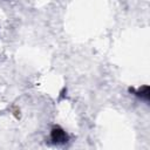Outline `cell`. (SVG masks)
<instances>
[{
	"mask_svg": "<svg viewBox=\"0 0 150 150\" xmlns=\"http://www.w3.org/2000/svg\"><path fill=\"white\" fill-rule=\"evenodd\" d=\"M135 95L141 97L142 100H145L148 101L149 100V87L148 86H143L141 88H138L136 91H135Z\"/></svg>",
	"mask_w": 150,
	"mask_h": 150,
	"instance_id": "cell-2",
	"label": "cell"
},
{
	"mask_svg": "<svg viewBox=\"0 0 150 150\" xmlns=\"http://www.w3.org/2000/svg\"><path fill=\"white\" fill-rule=\"evenodd\" d=\"M50 138H52L53 143H55V144H62V143H66L68 141V135L66 134V131L62 128L54 127L52 129V132H50Z\"/></svg>",
	"mask_w": 150,
	"mask_h": 150,
	"instance_id": "cell-1",
	"label": "cell"
}]
</instances>
